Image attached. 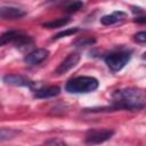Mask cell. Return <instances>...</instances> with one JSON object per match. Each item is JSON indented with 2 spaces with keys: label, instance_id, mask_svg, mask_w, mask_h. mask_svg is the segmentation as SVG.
<instances>
[{
  "label": "cell",
  "instance_id": "cell-1",
  "mask_svg": "<svg viewBox=\"0 0 146 146\" xmlns=\"http://www.w3.org/2000/svg\"><path fill=\"white\" fill-rule=\"evenodd\" d=\"M112 110H144L146 105V95L139 88H124L112 94Z\"/></svg>",
  "mask_w": 146,
  "mask_h": 146
},
{
  "label": "cell",
  "instance_id": "cell-2",
  "mask_svg": "<svg viewBox=\"0 0 146 146\" xmlns=\"http://www.w3.org/2000/svg\"><path fill=\"white\" fill-rule=\"evenodd\" d=\"M99 86V82L94 76H76L71 79L65 89L70 94H87L96 90Z\"/></svg>",
  "mask_w": 146,
  "mask_h": 146
},
{
  "label": "cell",
  "instance_id": "cell-3",
  "mask_svg": "<svg viewBox=\"0 0 146 146\" xmlns=\"http://www.w3.org/2000/svg\"><path fill=\"white\" fill-rule=\"evenodd\" d=\"M130 57H131L130 52L128 51L112 52L105 57V63L112 71L116 72V71L122 70L125 66V64H128V62L130 60Z\"/></svg>",
  "mask_w": 146,
  "mask_h": 146
},
{
  "label": "cell",
  "instance_id": "cell-4",
  "mask_svg": "<svg viewBox=\"0 0 146 146\" xmlns=\"http://www.w3.org/2000/svg\"><path fill=\"white\" fill-rule=\"evenodd\" d=\"M114 135L113 130L102 129V130H89L86 135L84 141L87 144H100L112 138Z\"/></svg>",
  "mask_w": 146,
  "mask_h": 146
},
{
  "label": "cell",
  "instance_id": "cell-5",
  "mask_svg": "<svg viewBox=\"0 0 146 146\" xmlns=\"http://www.w3.org/2000/svg\"><path fill=\"white\" fill-rule=\"evenodd\" d=\"M79 62H80V55H79L78 52L70 54V55L59 64V66H58L57 70H56V74H57V75L65 74L66 72L71 71L73 67H75Z\"/></svg>",
  "mask_w": 146,
  "mask_h": 146
},
{
  "label": "cell",
  "instance_id": "cell-6",
  "mask_svg": "<svg viewBox=\"0 0 146 146\" xmlns=\"http://www.w3.org/2000/svg\"><path fill=\"white\" fill-rule=\"evenodd\" d=\"M3 82L9 86H17V87H29L32 88L34 86V82L30 79L19 75V74H7L3 76Z\"/></svg>",
  "mask_w": 146,
  "mask_h": 146
},
{
  "label": "cell",
  "instance_id": "cell-7",
  "mask_svg": "<svg viewBox=\"0 0 146 146\" xmlns=\"http://www.w3.org/2000/svg\"><path fill=\"white\" fill-rule=\"evenodd\" d=\"M25 15H26L25 10L18 7H11V6L0 7V18L2 19H17L24 17Z\"/></svg>",
  "mask_w": 146,
  "mask_h": 146
},
{
  "label": "cell",
  "instance_id": "cell-8",
  "mask_svg": "<svg viewBox=\"0 0 146 146\" xmlns=\"http://www.w3.org/2000/svg\"><path fill=\"white\" fill-rule=\"evenodd\" d=\"M48 55H49V50H47L44 48L35 49L25 56L24 62L29 65H38L41 62H43L48 57Z\"/></svg>",
  "mask_w": 146,
  "mask_h": 146
},
{
  "label": "cell",
  "instance_id": "cell-9",
  "mask_svg": "<svg viewBox=\"0 0 146 146\" xmlns=\"http://www.w3.org/2000/svg\"><path fill=\"white\" fill-rule=\"evenodd\" d=\"M60 92V88L57 86H49V87H44L41 88L39 90H36V92L34 94V96L36 98H50V97H55L57 95H59Z\"/></svg>",
  "mask_w": 146,
  "mask_h": 146
},
{
  "label": "cell",
  "instance_id": "cell-10",
  "mask_svg": "<svg viewBox=\"0 0 146 146\" xmlns=\"http://www.w3.org/2000/svg\"><path fill=\"white\" fill-rule=\"evenodd\" d=\"M125 16L124 13L122 11H116V13H113L111 15H105L100 18V23L104 24V25H112V24H115L117 23L119 21H121L123 17Z\"/></svg>",
  "mask_w": 146,
  "mask_h": 146
},
{
  "label": "cell",
  "instance_id": "cell-11",
  "mask_svg": "<svg viewBox=\"0 0 146 146\" xmlns=\"http://www.w3.org/2000/svg\"><path fill=\"white\" fill-rule=\"evenodd\" d=\"M18 34H19V32H17V31H7V32L2 33L0 35V47L8 44L9 42H14Z\"/></svg>",
  "mask_w": 146,
  "mask_h": 146
},
{
  "label": "cell",
  "instance_id": "cell-12",
  "mask_svg": "<svg viewBox=\"0 0 146 146\" xmlns=\"http://www.w3.org/2000/svg\"><path fill=\"white\" fill-rule=\"evenodd\" d=\"M68 22H70V18H68V17H63V18H58V19H56V21L47 22V23H44L42 26L46 27V29H58V27L65 26Z\"/></svg>",
  "mask_w": 146,
  "mask_h": 146
},
{
  "label": "cell",
  "instance_id": "cell-13",
  "mask_svg": "<svg viewBox=\"0 0 146 146\" xmlns=\"http://www.w3.org/2000/svg\"><path fill=\"white\" fill-rule=\"evenodd\" d=\"M17 135V131H14L11 129H1L0 130V141H5V140H8V139H11L14 138L15 136Z\"/></svg>",
  "mask_w": 146,
  "mask_h": 146
},
{
  "label": "cell",
  "instance_id": "cell-14",
  "mask_svg": "<svg viewBox=\"0 0 146 146\" xmlns=\"http://www.w3.org/2000/svg\"><path fill=\"white\" fill-rule=\"evenodd\" d=\"M82 7H83V3L81 1H74V2H72L71 5H68L66 7V11H68V13H75V11L82 9Z\"/></svg>",
  "mask_w": 146,
  "mask_h": 146
},
{
  "label": "cell",
  "instance_id": "cell-15",
  "mask_svg": "<svg viewBox=\"0 0 146 146\" xmlns=\"http://www.w3.org/2000/svg\"><path fill=\"white\" fill-rule=\"evenodd\" d=\"M79 31V29L74 27V29H68V30H65V31H62L59 33H57L55 36H54V40L56 39H60V38H64V36H67V35H72L74 33H76Z\"/></svg>",
  "mask_w": 146,
  "mask_h": 146
},
{
  "label": "cell",
  "instance_id": "cell-16",
  "mask_svg": "<svg viewBox=\"0 0 146 146\" xmlns=\"http://www.w3.org/2000/svg\"><path fill=\"white\" fill-rule=\"evenodd\" d=\"M135 40H136L138 43L144 44V43L146 42V32H145V31H141V32L137 33V34L135 35Z\"/></svg>",
  "mask_w": 146,
  "mask_h": 146
},
{
  "label": "cell",
  "instance_id": "cell-17",
  "mask_svg": "<svg viewBox=\"0 0 146 146\" xmlns=\"http://www.w3.org/2000/svg\"><path fill=\"white\" fill-rule=\"evenodd\" d=\"M94 42H95V39H83V40H78L75 43L81 44V46H86V44H91Z\"/></svg>",
  "mask_w": 146,
  "mask_h": 146
},
{
  "label": "cell",
  "instance_id": "cell-18",
  "mask_svg": "<svg viewBox=\"0 0 146 146\" xmlns=\"http://www.w3.org/2000/svg\"><path fill=\"white\" fill-rule=\"evenodd\" d=\"M44 144H48V145H65V141L58 140V139H51V140H47Z\"/></svg>",
  "mask_w": 146,
  "mask_h": 146
}]
</instances>
